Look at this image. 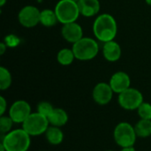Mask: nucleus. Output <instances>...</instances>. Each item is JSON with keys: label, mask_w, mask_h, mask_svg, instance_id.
<instances>
[{"label": "nucleus", "mask_w": 151, "mask_h": 151, "mask_svg": "<svg viewBox=\"0 0 151 151\" xmlns=\"http://www.w3.org/2000/svg\"><path fill=\"white\" fill-rule=\"evenodd\" d=\"M93 32L96 39L104 43L114 40L118 32V26L113 16L109 13L99 15L94 21Z\"/></svg>", "instance_id": "nucleus-1"}, {"label": "nucleus", "mask_w": 151, "mask_h": 151, "mask_svg": "<svg viewBox=\"0 0 151 151\" xmlns=\"http://www.w3.org/2000/svg\"><path fill=\"white\" fill-rule=\"evenodd\" d=\"M1 143L6 151H27L30 147L31 139L30 135L23 128H20L2 135Z\"/></svg>", "instance_id": "nucleus-2"}, {"label": "nucleus", "mask_w": 151, "mask_h": 151, "mask_svg": "<svg viewBox=\"0 0 151 151\" xmlns=\"http://www.w3.org/2000/svg\"><path fill=\"white\" fill-rule=\"evenodd\" d=\"M73 51L75 58L87 61L96 57L99 51V46L96 40L90 37H82L81 40L73 44Z\"/></svg>", "instance_id": "nucleus-3"}, {"label": "nucleus", "mask_w": 151, "mask_h": 151, "mask_svg": "<svg viewBox=\"0 0 151 151\" xmlns=\"http://www.w3.org/2000/svg\"><path fill=\"white\" fill-rule=\"evenodd\" d=\"M58 22L64 24L75 22L80 16L78 3L72 0H60L55 6Z\"/></svg>", "instance_id": "nucleus-4"}, {"label": "nucleus", "mask_w": 151, "mask_h": 151, "mask_svg": "<svg viewBox=\"0 0 151 151\" xmlns=\"http://www.w3.org/2000/svg\"><path fill=\"white\" fill-rule=\"evenodd\" d=\"M113 137L116 143L119 147L126 148L134 145L137 134L134 127H133L130 123L120 122L116 126L113 131Z\"/></svg>", "instance_id": "nucleus-5"}, {"label": "nucleus", "mask_w": 151, "mask_h": 151, "mask_svg": "<svg viewBox=\"0 0 151 151\" xmlns=\"http://www.w3.org/2000/svg\"><path fill=\"white\" fill-rule=\"evenodd\" d=\"M49 127L50 122L48 118L39 112L31 113L22 124V128L30 136H38L45 134Z\"/></svg>", "instance_id": "nucleus-6"}, {"label": "nucleus", "mask_w": 151, "mask_h": 151, "mask_svg": "<svg viewBox=\"0 0 151 151\" xmlns=\"http://www.w3.org/2000/svg\"><path fill=\"white\" fill-rule=\"evenodd\" d=\"M118 101L119 105L127 111L137 110L143 103V96L142 92L136 88H129L122 93L119 94Z\"/></svg>", "instance_id": "nucleus-7"}, {"label": "nucleus", "mask_w": 151, "mask_h": 151, "mask_svg": "<svg viewBox=\"0 0 151 151\" xmlns=\"http://www.w3.org/2000/svg\"><path fill=\"white\" fill-rule=\"evenodd\" d=\"M41 12L34 5L24 6L18 14L19 22L25 27H33L40 23Z\"/></svg>", "instance_id": "nucleus-8"}, {"label": "nucleus", "mask_w": 151, "mask_h": 151, "mask_svg": "<svg viewBox=\"0 0 151 151\" xmlns=\"http://www.w3.org/2000/svg\"><path fill=\"white\" fill-rule=\"evenodd\" d=\"M31 113L30 104L24 100L14 102L9 109V116L14 123L18 124H23Z\"/></svg>", "instance_id": "nucleus-9"}, {"label": "nucleus", "mask_w": 151, "mask_h": 151, "mask_svg": "<svg viewBox=\"0 0 151 151\" xmlns=\"http://www.w3.org/2000/svg\"><path fill=\"white\" fill-rule=\"evenodd\" d=\"M113 93L114 92L109 83L99 82L95 86L92 92V96L97 104L105 105L111 101Z\"/></svg>", "instance_id": "nucleus-10"}, {"label": "nucleus", "mask_w": 151, "mask_h": 151, "mask_svg": "<svg viewBox=\"0 0 151 151\" xmlns=\"http://www.w3.org/2000/svg\"><path fill=\"white\" fill-rule=\"evenodd\" d=\"M109 84L114 93L120 94L123 91L130 88L131 80H130L129 75L127 73L119 71V72L115 73L111 77Z\"/></svg>", "instance_id": "nucleus-11"}, {"label": "nucleus", "mask_w": 151, "mask_h": 151, "mask_svg": "<svg viewBox=\"0 0 151 151\" xmlns=\"http://www.w3.org/2000/svg\"><path fill=\"white\" fill-rule=\"evenodd\" d=\"M61 35L65 41L73 44L83 37V30L78 23L71 22L64 24L61 29Z\"/></svg>", "instance_id": "nucleus-12"}, {"label": "nucleus", "mask_w": 151, "mask_h": 151, "mask_svg": "<svg viewBox=\"0 0 151 151\" xmlns=\"http://www.w3.org/2000/svg\"><path fill=\"white\" fill-rule=\"evenodd\" d=\"M121 47L114 40L104 42L103 46V55L109 62H116L121 57Z\"/></svg>", "instance_id": "nucleus-13"}, {"label": "nucleus", "mask_w": 151, "mask_h": 151, "mask_svg": "<svg viewBox=\"0 0 151 151\" xmlns=\"http://www.w3.org/2000/svg\"><path fill=\"white\" fill-rule=\"evenodd\" d=\"M78 6L80 13L85 17L95 16L100 11L99 0H80Z\"/></svg>", "instance_id": "nucleus-14"}, {"label": "nucleus", "mask_w": 151, "mask_h": 151, "mask_svg": "<svg viewBox=\"0 0 151 151\" xmlns=\"http://www.w3.org/2000/svg\"><path fill=\"white\" fill-rule=\"evenodd\" d=\"M50 126L61 127L65 126L68 121L67 112L61 108H54L51 114L48 117Z\"/></svg>", "instance_id": "nucleus-15"}, {"label": "nucleus", "mask_w": 151, "mask_h": 151, "mask_svg": "<svg viewBox=\"0 0 151 151\" xmlns=\"http://www.w3.org/2000/svg\"><path fill=\"white\" fill-rule=\"evenodd\" d=\"M45 137L49 143L52 145H59L64 140V134L60 127L50 126L45 132Z\"/></svg>", "instance_id": "nucleus-16"}, {"label": "nucleus", "mask_w": 151, "mask_h": 151, "mask_svg": "<svg viewBox=\"0 0 151 151\" xmlns=\"http://www.w3.org/2000/svg\"><path fill=\"white\" fill-rule=\"evenodd\" d=\"M58 21L57 14L55 11L50 10V9H44L41 11V16H40V23L43 25L44 27H53L56 25V23Z\"/></svg>", "instance_id": "nucleus-17"}, {"label": "nucleus", "mask_w": 151, "mask_h": 151, "mask_svg": "<svg viewBox=\"0 0 151 151\" xmlns=\"http://www.w3.org/2000/svg\"><path fill=\"white\" fill-rule=\"evenodd\" d=\"M134 129L137 137L147 138L151 135V120L150 119H140L134 126Z\"/></svg>", "instance_id": "nucleus-18"}, {"label": "nucleus", "mask_w": 151, "mask_h": 151, "mask_svg": "<svg viewBox=\"0 0 151 151\" xmlns=\"http://www.w3.org/2000/svg\"><path fill=\"white\" fill-rule=\"evenodd\" d=\"M75 58L74 53L73 51V49L65 48L58 51L57 55L58 62L62 65H71Z\"/></svg>", "instance_id": "nucleus-19"}, {"label": "nucleus", "mask_w": 151, "mask_h": 151, "mask_svg": "<svg viewBox=\"0 0 151 151\" xmlns=\"http://www.w3.org/2000/svg\"><path fill=\"white\" fill-rule=\"evenodd\" d=\"M12 84V75L8 69L4 66L0 67V89L5 90Z\"/></svg>", "instance_id": "nucleus-20"}, {"label": "nucleus", "mask_w": 151, "mask_h": 151, "mask_svg": "<svg viewBox=\"0 0 151 151\" xmlns=\"http://www.w3.org/2000/svg\"><path fill=\"white\" fill-rule=\"evenodd\" d=\"M13 120L10 116H1L0 118V132L2 135H5L12 131Z\"/></svg>", "instance_id": "nucleus-21"}, {"label": "nucleus", "mask_w": 151, "mask_h": 151, "mask_svg": "<svg viewBox=\"0 0 151 151\" xmlns=\"http://www.w3.org/2000/svg\"><path fill=\"white\" fill-rule=\"evenodd\" d=\"M138 115L142 119L151 120V104L150 103H142L137 109Z\"/></svg>", "instance_id": "nucleus-22"}, {"label": "nucleus", "mask_w": 151, "mask_h": 151, "mask_svg": "<svg viewBox=\"0 0 151 151\" xmlns=\"http://www.w3.org/2000/svg\"><path fill=\"white\" fill-rule=\"evenodd\" d=\"M53 110H54V107L49 102H41L37 105V112H39L40 114L47 118L51 114Z\"/></svg>", "instance_id": "nucleus-23"}, {"label": "nucleus", "mask_w": 151, "mask_h": 151, "mask_svg": "<svg viewBox=\"0 0 151 151\" xmlns=\"http://www.w3.org/2000/svg\"><path fill=\"white\" fill-rule=\"evenodd\" d=\"M20 40L14 35H9L4 39V43L8 47H16L19 43Z\"/></svg>", "instance_id": "nucleus-24"}, {"label": "nucleus", "mask_w": 151, "mask_h": 151, "mask_svg": "<svg viewBox=\"0 0 151 151\" xmlns=\"http://www.w3.org/2000/svg\"><path fill=\"white\" fill-rule=\"evenodd\" d=\"M6 107H7L6 100L4 99V96H0V115L1 116H4L6 111Z\"/></svg>", "instance_id": "nucleus-25"}, {"label": "nucleus", "mask_w": 151, "mask_h": 151, "mask_svg": "<svg viewBox=\"0 0 151 151\" xmlns=\"http://www.w3.org/2000/svg\"><path fill=\"white\" fill-rule=\"evenodd\" d=\"M6 49H7V45L4 43V42H1V43H0V54L3 55V54L4 53V51H5Z\"/></svg>", "instance_id": "nucleus-26"}, {"label": "nucleus", "mask_w": 151, "mask_h": 151, "mask_svg": "<svg viewBox=\"0 0 151 151\" xmlns=\"http://www.w3.org/2000/svg\"><path fill=\"white\" fill-rule=\"evenodd\" d=\"M121 151H136L135 149L134 148V146H131V147H126V148H122Z\"/></svg>", "instance_id": "nucleus-27"}, {"label": "nucleus", "mask_w": 151, "mask_h": 151, "mask_svg": "<svg viewBox=\"0 0 151 151\" xmlns=\"http://www.w3.org/2000/svg\"><path fill=\"white\" fill-rule=\"evenodd\" d=\"M7 0H0V6H4Z\"/></svg>", "instance_id": "nucleus-28"}, {"label": "nucleus", "mask_w": 151, "mask_h": 151, "mask_svg": "<svg viewBox=\"0 0 151 151\" xmlns=\"http://www.w3.org/2000/svg\"><path fill=\"white\" fill-rule=\"evenodd\" d=\"M0 149H1V151H6L5 149H4V145L2 143H0Z\"/></svg>", "instance_id": "nucleus-29"}, {"label": "nucleus", "mask_w": 151, "mask_h": 151, "mask_svg": "<svg viewBox=\"0 0 151 151\" xmlns=\"http://www.w3.org/2000/svg\"><path fill=\"white\" fill-rule=\"evenodd\" d=\"M145 2H146V4H147L151 5V0H145Z\"/></svg>", "instance_id": "nucleus-30"}, {"label": "nucleus", "mask_w": 151, "mask_h": 151, "mask_svg": "<svg viewBox=\"0 0 151 151\" xmlns=\"http://www.w3.org/2000/svg\"><path fill=\"white\" fill-rule=\"evenodd\" d=\"M72 1H74V2H76V3H78V2H79L80 0H72Z\"/></svg>", "instance_id": "nucleus-31"}, {"label": "nucleus", "mask_w": 151, "mask_h": 151, "mask_svg": "<svg viewBox=\"0 0 151 151\" xmlns=\"http://www.w3.org/2000/svg\"><path fill=\"white\" fill-rule=\"evenodd\" d=\"M105 151H114V150H105Z\"/></svg>", "instance_id": "nucleus-32"}]
</instances>
